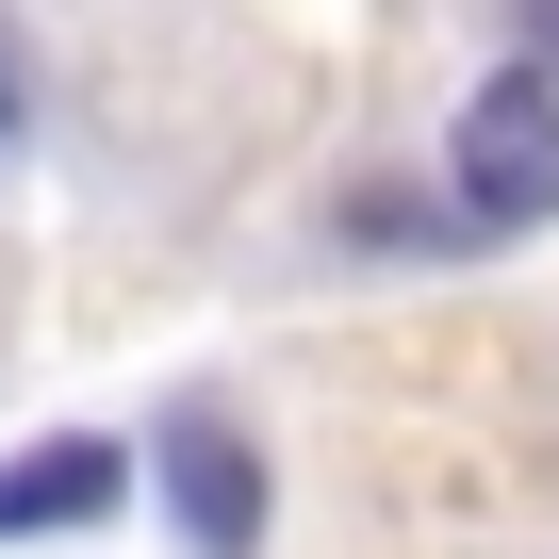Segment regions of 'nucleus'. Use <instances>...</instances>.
Segmentation results:
<instances>
[{
	"label": "nucleus",
	"mask_w": 559,
	"mask_h": 559,
	"mask_svg": "<svg viewBox=\"0 0 559 559\" xmlns=\"http://www.w3.org/2000/svg\"><path fill=\"white\" fill-rule=\"evenodd\" d=\"M510 34H526V67H559V0H510Z\"/></svg>",
	"instance_id": "nucleus-4"
},
{
	"label": "nucleus",
	"mask_w": 559,
	"mask_h": 559,
	"mask_svg": "<svg viewBox=\"0 0 559 559\" xmlns=\"http://www.w3.org/2000/svg\"><path fill=\"white\" fill-rule=\"evenodd\" d=\"M0 132H17V67H0Z\"/></svg>",
	"instance_id": "nucleus-5"
},
{
	"label": "nucleus",
	"mask_w": 559,
	"mask_h": 559,
	"mask_svg": "<svg viewBox=\"0 0 559 559\" xmlns=\"http://www.w3.org/2000/svg\"><path fill=\"white\" fill-rule=\"evenodd\" d=\"M116 493H132V444L50 428V444H17V461H0V543H67V526H99Z\"/></svg>",
	"instance_id": "nucleus-3"
},
{
	"label": "nucleus",
	"mask_w": 559,
	"mask_h": 559,
	"mask_svg": "<svg viewBox=\"0 0 559 559\" xmlns=\"http://www.w3.org/2000/svg\"><path fill=\"white\" fill-rule=\"evenodd\" d=\"M444 214H461V247L559 230V67L510 50V67L461 99V132H444Z\"/></svg>",
	"instance_id": "nucleus-1"
},
{
	"label": "nucleus",
	"mask_w": 559,
	"mask_h": 559,
	"mask_svg": "<svg viewBox=\"0 0 559 559\" xmlns=\"http://www.w3.org/2000/svg\"><path fill=\"white\" fill-rule=\"evenodd\" d=\"M148 477H165V526H181L198 559H263V444L230 428V395H165Z\"/></svg>",
	"instance_id": "nucleus-2"
}]
</instances>
